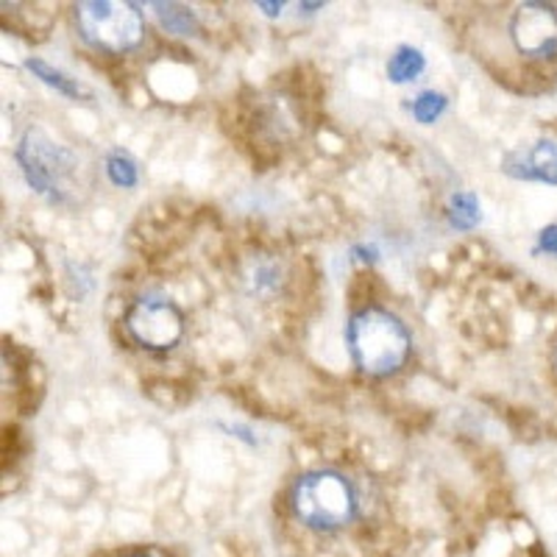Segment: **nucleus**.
<instances>
[{"label": "nucleus", "instance_id": "obj_1", "mask_svg": "<svg viewBox=\"0 0 557 557\" xmlns=\"http://www.w3.org/2000/svg\"><path fill=\"white\" fill-rule=\"evenodd\" d=\"M348 351L362 374L391 376L410 357V332L393 312L366 307L348 321Z\"/></svg>", "mask_w": 557, "mask_h": 557}, {"label": "nucleus", "instance_id": "obj_2", "mask_svg": "<svg viewBox=\"0 0 557 557\" xmlns=\"http://www.w3.org/2000/svg\"><path fill=\"white\" fill-rule=\"evenodd\" d=\"M293 516L315 532H335L357 516L355 485L337 471H310L298 476L290 494Z\"/></svg>", "mask_w": 557, "mask_h": 557}, {"label": "nucleus", "instance_id": "obj_3", "mask_svg": "<svg viewBox=\"0 0 557 557\" xmlns=\"http://www.w3.org/2000/svg\"><path fill=\"white\" fill-rule=\"evenodd\" d=\"M76 23L84 42L98 51L126 53L134 51L146 37V20L134 3L121 0H89L76 7Z\"/></svg>", "mask_w": 557, "mask_h": 557}, {"label": "nucleus", "instance_id": "obj_4", "mask_svg": "<svg viewBox=\"0 0 557 557\" xmlns=\"http://www.w3.org/2000/svg\"><path fill=\"white\" fill-rule=\"evenodd\" d=\"M126 332L148 351H171L184 335V315L168 298H137L126 312Z\"/></svg>", "mask_w": 557, "mask_h": 557}, {"label": "nucleus", "instance_id": "obj_5", "mask_svg": "<svg viewBox=\"0 0 557 557\" xmlns=\"http://www.w3.org/2000/svg\"><path fill=\"white\" fill-rule=\"evenodd\" d=\"M17 159L34 190L62 198V176L70 168L67 151L53 146L51 139H45L42 132H28L17 148Z\"/></svg>", "mask_w": 557, "mask_h": 557}, {"label": "nucleus", "instance_id": "obj_6", "mask_svg": "<svg viewBox=\"0 0 557 557\" xmlns=\"http://www.w3.org/2000/svg\"><path fill=\"white\" fill-rule=\"evenodd\" d=\"M510 37L524 57H552L557 53V12L546 3H521L510 20Z\"/></svg>", "mask_w": 557, "mask_h": 557}, {"label": "nucleus", "instance_id": "obj_7", "mask_svg": "<svg viewBox=\"0 0 557 557\" xmlns=\"http://www.w3.org/2000/svg\"><path fill=\"white\" fill-rule=\"evenodd\" d=\"M521 176L557 184V146L539 143V146L532 148L524 157V171H521Z\"/></svg>", "mask_w": 557, "mask_h": 557}, {"label": "nucleus", "instance_id": "obj_8", "mask_svg": "<svg viewBox=\"0 0 557 557\" xmlns=\"http://www.w3.org/2000/svg\"><path fill=\"white\" fill-rule=\"evenodd\" d=\"M424 57L416 48H399V51L393 53L391 62H387V76H391L393 84H405L412 82V78L424 70Z\"/></svg>", "mask_w": 557, "mask_h": 557}, {"label": "nucleus", "instance_id": "obj_9", "mask_svg": "<svg viewBox=\"0 0 557 557\" xmlns=\"http://www.w3.org/2000/svg\"><path fill=\"white\" fill-rule=\"evenodd\" d=\"M153 9H157L159 23H162L168 32L187 37V34H193L198 28V20L190 9L176 7V3H153Z\"/></svg>", "mask_w": 557, "mask_h": 557}, {"label": "nucleus", "instance_id": "obj_10", "mask_svg": "<svg viewBox=\"0 0 557 557\" xmlns=\"http://www.w3.org/2000/svg\"><path fill=\"white\" fill-rule=\"evenodd\" d=\"M26 67L32 70L34 76L42 78V82L48 84V87L59 89L62 96H70V98H78V96H82V87H78L76 82H70V78L64 76V73H59V70H53L51 64L42 62V59H28Z\"/></svg>", "mask_w": 557, "mask_h": 557}, {"label": "nucleus", "instance_id": "obj_11", "mask_svg": "<svg viewBox=\"0 0 557 557\" xmlns=\"http://www.w3.org/2000/svg\"><path fill=\"white\" fill-rule=\"evenodd\" d=\"M107 173L117 187H134V184H137V168H134L132 159L121 151H114L112 157H109Z\"/></svg>", "mask_w": 557, "mask_h": 557}, {"label": "nucleus", "instance_id": "obj_12", "mask_svg": "<svg viewBox=\"0 0 557 557\" xmlns=\"http://www.w3.org/2000/svg\"><path fill=\"white\" fill-rule=\"evenodd\" d=\"M444 109L446 98L441 96V92H424V96H418V101L412 103V117H416L418 123H435Z\"/></svg>", "mask_w": 557, "mask_h": 557}, {"label": "nucleus", "instance_id": "obj_13", "mask_svg": "<svg viewBox=\"0 0 557 557\" xmlns=\"http://www.w3.org/2000/svg\"><path fill=\"white\" fill-rule=\"evenodd\" d=\"M451 221H455V226H462V228L474 226V223L480 221V209H476L474 196L462 193V196L455 198V212H451Z\"/></svg>", "mask_w": 557, "mask_h": 557}, {"label": "nucleus", "instance_id": "obj_14", "mask_svg": "<svg viewBox=\"0 0 557 557\" xmlns=\"http://www.w3.org/2000/svg\"><path fill=\"white\" fill-rule=\"evenodd\" d=\"M541 248L549 253H557V226H549L541 232Z\"/></svg>", "mask_w": 557, "mask_h": 557}, {"label": "nucleus", "instance_id": "obj_15", "mask_svg": "<svg viewBox=\"0 0 557 557\" xmlns=\"http://www.w3.org/2000/svg\"><path fill=\"white\" fill-rule=\"evenodd\" d=\"M260 9H268V14H278L282 12V3H257Z\"/></svg>", "mask_w": 557, "mask_h": 557}, {"label": "nucleus", "instance_id": "obj_16", "mask_svg": "<svg viewBox=\"0 0 557 557\" xmlns=\"http://www.w3.org/2000/svg\"><path fill=\"white\" fill-rule=\"evenodd\" d=\"M132 557H151V555H132Z\"/></svg>", "mask_w": 557, "mask_h": 557}]
</instances>
